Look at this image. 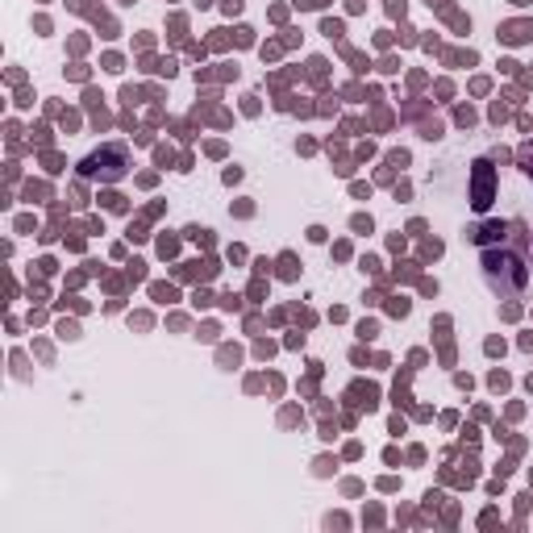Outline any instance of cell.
Returning a JSON list of instances; mask_svg holds the SVG:
<instances>
[{"instance_id":"cell-1","label":"cell","mask_w":533,"mask_h":533,"mask_svg":"<svg viewBox=\"0 0 533 533\" xmlns=\"http://www.w3.org/2000/svg\"><path fill=\"white\" fill-rule=\"evenodd\" d=\"M475 187H479V196H475V208H488V163H479Z\"/></svg>"},{"instance_id":"cell-2","label":"cell","mask_w":533,"mask_h":533,"mask_svg":"<svg viewBox=\"0 0 533 533\" xmlns=\"http://www.w3.org/2000/svg\"><path fill=\"white\" fill-rule=\"evenodd\" d=\"M529 33H533V25H504L500 38H504V42H525Z\"/></svg>"}]
</instances>
